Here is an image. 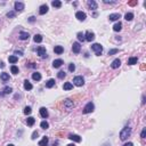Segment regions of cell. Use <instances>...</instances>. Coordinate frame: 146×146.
Segmentation results:
<instances>
[{"label":"cell","instance_id":"34","mask_svg":"<svg viewBox=\"0 0 146 146\" xmlns=\"http://www.w3.org/2000/svg\"><path fill=\"white\" fill-rule=\"evenodd\" d=\"M10 71H12V73H13V74H17V73H18V67H17L16 65H12Z\"/></svg>","mask_w":146,"mask_h":146},{"label":"cell","instance_id":"49","mask_svg":"<svg viewBox=\"0 0 146 146\" xmlns=\"http://www.w3.org/2000/svg\"><path fill=\"white\" fill-rule=\"evenodd\" d=\"M15 54H19V55H23V53H22V51H18V50L15 51Z\"/></svg>","mask_w":146,"mask_h":146},{"label":"cell","instance_id":"18","mask_svg":"<svg viewBox=\"0 0 146 146\" xmlns=\"http://www.w3.org/2000/svg\"><path fill=\"white\" fill-rule=\"evenodd\" d=\"M54 51H55V54H57V55H61V54H63L64 53V48L62 46H55V48H54Z\"/></svg>","mask_w":146,"mask_h":146},{"label":"cell","instance_id":"35","mask_svg":"<svg viewBox=\"0 0 146 146\" xmlns=\"http://www.w3.org/2000/svg\"><path fill=\"white\" fill-rule=\"evenodd\" d=\"M15 16H16V12H14V10H10L7 13V17H9V18H14Z\"/></svg>","mask_w":146,"mask_h":146},{"label":"cell","instance_id":"3","mask_svg":"<svg viewBox=\"0 0 146 146\" xmlns=\"http://www.w3.org/2000/svg\"><path fill=\"white\" fill-rule=\"evenodd\" d=\"M94 108H95V105L93 104L91 102H89L84 107H83V113L84 114H88V113H91L93 111H94Z\"/></svg>","mask_w":146,"mask_h":146},{"label":"cell","instance_id":"50","mask_svg":"<svg viewBox=\"0 0 146 146\" xmlns=\"http://www.w3.org/2000/svg\"><path fill=\"white\" fill-rule=\"evenodd\" d=\"M67 146H75V145H74V144H69Z\"/></svg>","mask_w":146,"mask_h":146},{"label":"cell","instance_id":"22","mask_svg":"<svg viewBox=\"0 0 146 146\" xmlns=\"http://www.w3.org/2000/svg\"><path fill=\"white\" fill-rule=\"evenodd\" d=\"M32 79H33L34 81H40V80H41V74H40L39 72H34V73L32 74Z\"/></svg>","mask_w":146,"mask_h":146},{"label":"cell","instance_id":"24","mask_svg":"<svg viewBox=\"0 0 146 146\" xmlns=\"http://www.w3.org/2000/svg\"><path fill=\"white\" fill-rule=\"evenodd\" d=\"M26 123H27V126H29V127H32V126L35 123V119H34V118H32V116H29V118H27V120H26Z\"/></svg>","mask_w":146,"mask_h":146},{"label":"cell","instance_id":"2","mask_svg":"<svg viewBox=\"0 0 146 146\" xmlns=\"http://www.w3.org/2000/svg\"><path fill=\"white\" fill-rule=\"evenodd\" d=\"M91 49L95 51V54L97 55V56H101V55H102V51H103L102 44H91Z\"/></svg>","mask_w":146,"mask_h":146},{"label":"cell","instance_id":"7","mask_svg":"<svg viewBox=\"0 0 146 146\" xmlns=\"http://www.w3.org/2000/svg\"><path fill=\"white\" fill-rule=\"evenodd\" d=\"M72 50L74 54H79L80 50H81V44L79 42H73V46H72Z\"/></svg>","mask_w":146,"mask_h":146},{"label":"cell","instance_id":"39","mask_svg":"<svg viewBox=\"0 0 146 146\" xmlns=\"http://www.w3.org/2000/svg\"><path fill=\"white\" fill-rule=\"evenodd\" d=\"M13 91V88H10V87H5L4 88V94H10Z\"/></svg>","mask_w":146,"mask_h":146},{"label":"cell","instance_id":"25","mask_svg":"<svg viewBox=\"0 0 146 146\" xmlns=\"http://www.w3.org/2000/svg\"><path fill=\"white\" fill-rule=\"evenodd\" d=\"M121 29H122V24H121V22H118V23H115L114 26H113V30H114L115 32L121 31Z\"/></svg>","mask_w":146,"mask_h":146},{"label":"cell","instance_id":"1","mask_svg":"<svg viewBox=\"0 0 146 146\" xmlns=\"http://www.w3.org/2000/svg\"><path fill=\"white\" fill-rule=\"evenodd\" d=\"M130 133H131V128L129 127H124L122 130L120 131V139L121 140H126L130 136Z\"/></svg>","mask_w":146,"mask_h":146},{"label":"cell","instance_id":"15","mask_svg":"<svg viewBox=\"0 0 146 146\" xmlns=\"http://www.w3.org/2000/svg\"><path fill=\"white\" fill-rule=\"evenodd\" d=\"M119 18H121V15L119 13L111 14V15L108 16V19H110V21H118Z\"/></svg>","mask_w":146,"mask_h":146},{"label":"cell","instance_id":"13","mask_svg":"<svg viewBox=\"0 0 146 146\" xmlns=\"http://www.w3.org/2000/svg\"><path fill=\"white\" fill-rule=\"evenodd\" d=\"M88 7L91 9V10H96L97 9V2L96 1H94V0H89L88 1Z\"/></svg>","mask_w":146,"mask_h":146},{"label":"cell","instance_id":"43","mask_svg":"<svg viewBox=\"0 0 146 146\" xmlns=\"http://www.w3.org/2000/svg\"><path fill=\"white\" fill-rule=\"evenodd\" d=\"M37 137H38V131H33V133H32V139H35V138H37Z\"/></svg>","mask_w":146,"mask_h":146},{"label":"cell","instance_id":"41","mask_svg":"<svg viewBox=\"0 0 146 146\" xmlns=\"http://www.w3.org/2000/svg\"><path fill=\"white\" fill-rule=\"evenodd\" d=\"M74 70H75V65L73 63H71L70 65H69V71H70V72H73Z\"/></svg>","mask_w":146,"mask_h":146},{"label":"cell","instance_id":"40","mask_svg":"<svg viewBox=\"0 0 146 146\" xmlns=\"http://www.w3.org/2000/svg\"><path fill=\"white\" fill-rule=\"evenodd\" d=\"M116 53H119V49H111V50H108V55L111 56V55H114Z\"/></svg>","mask_w":146,"mask_h":146},{"label":"cell","instance_id":"47","mask_svg":"<svg viewBox=\"0 0 146 146\" xmlns=\"http://www.w3.org/2000/svg\"><path fill=\"white\" fill-rule=\"evenodd\" d=\"M0 67H2V69L5 67V64H4V62H0Z\"/></svg>","mask_w":146,"mask_h":146},{"label":"cell","instance_id":"30","mask_svg":"<svg viewBox=\"0 0 146 146\" xmlns=\"http://www.w3.org/2000/svg\"><path fill=\"white\" fill-rule=\"evenodd\" d=\"M33 40H34V42H41L42 41V35H40V34H35L34 35V38H33Z\"/></svg>","mask_w":146,"mask_h":146},{"label":"cell","instance_id":"45","mask_svg":"<svg viewBox=\"0 0 146 146\" xmlns=\"http://www.w3.org/2000/svg\"><path fill=\"white\" fill-rule=\"evenodd\" d=\"M34 21H35V17H34V16H31V17L29 18V22H30V23H33Z\"/></svg>","mask_w":146,"mask_h":146},{"label":"cell","instance_id":"19","mask_svg":"<svg viewBox=\"0 0 146 146\" xmlns=\"http://www.w3.org/2000/svg\"><path fill=\"white\" fill-rule=\"evenodd\" d=\"M29 37H30L29 32L22 31L21 33H19V39H21V40H27V39H29Z\"/></svg>","mask_w":146,"mask_h":146},{"label":"cell","instance_id":"4","mask_svg":"<svg viewBox=\"0 0 146 146\" xmlns=\"http://www.w3.org/2000/svg\"><path fill=\"white\" fill-rule=\"evenodd\" d=\"M73 83L78 86V87H81L84 84V79H83L82 76L78 75V76H74V79H73Z\"/></svg>","mask_w":146,"mask_h":146},{"label":"cell","instance_id":"38","mask_svg":"<svg viewBox=\"0 0 146 146\" xmlns=\"http://www.w3.org/2000/svg\"><path fill=\"white\" fill-rule=\"evenodd\" d=\"M57 76L59 78V79H64V78L66 76V73H65L64 71H59V72H58V74H57Z\"/></svg>","mask_w":146,"mask_h":146},{"label":"cell","instance_id":"31","mask_svg":"<svg viewBox=\"0 0 146 146\" xmlns=\"http://www.w3.org/2000/svg\"><path fill=\"white\" fill-rule=\"evenodd\" d=\"M8 61H9V63H16V62H17V61H18V58L16 57V56H9V57H8Z\"/></svg>","mask_w":146,"mask_h":146},{"label":"cell","instance_id":"33","mask_svg":"<svg viewBox=\"0 0 146 146\" xmlns=\"http://www.w3.org/2000/svg\"><path fill=\"white\" fill-rule=\"evenodd\" d=\"M40 127L42 128V129H48V128H49V123H48L47 121H42V122L40 123Z\"/></svg>","mask_w":146,"mask_h":146},{"label":"cell","instance_id":"12","mask_svg":"<svg viewBox=\"0 0 146 146\" xmlns=\"http://www.w3.org/2000/svg\"><path fill=\"white\" fill-rule=\"evenodd\" d=\"M75 17L79 19V21H84L86 17H87V15H86V13H83V12H76Z\"/></svg>","mask_w":146,"mask_h":146},{"label":"cell","instance_id":"11","mask_svg":"<svg viewBox=\"0 0 146 146\" xmlns=\"http://www.w3.org/2000/svg\"><path fill=\"white\" fill-rule=\"evenodd\" d=\"M120 65H121V61L119 58H115L114 61L111 63V67L112 69H118V67H120Z\"/></svg>","mask_w":146,"mask_h":146},{"label":"cell","instance_id":"37","mask_svg":"<svg viewBox=\"0 0 146 146\" xmlns=\"http://www.w3.org/2000/svg\"><path fill=\"white\" fill-rule=\"evenodd\" d=\"M31 112H32V108L30 107V106H26V107L24 108V114L29 115V114H31Z\"/></svg>","mask_w":146,"mask_h":146},{"label":"cell","instance_id":"28","mask_svg":"<svg viewBox=\"0 0 146 146\" xmlns=\"http://www.w3.org/2000/svg\"><path fill=\"white\" fill-rule=\"evenodd\" d=\"M32 88H33V86L29 82V80H25V81H24V89H25V90H31Z\"/></svg>","mask_w":146,"mask_h":146},{"label":"cell","instance_id":"6","mask_svg":"<svg viewBox=\"0 0 146 146\" xmlns=\"http://www.w3.org/2000/svg\"><path fill=\"white\" fill-rule=\"evenodd\" d=\"M84 39H86L87 41H89V42H91V41L95 39V33L91 31H87L86 34H84Z\"/></svg>","mask_w":146,"mask_h":146},{"label":"cell","instance_id":"51","mask_svg":"<svg viewBox=\"0 0 146 146\" xmlns=\"http://www.w3.org/2000/svg\"><path fill=\"white\" fill-rule=\"evenodd\" d=\"M7 146H14V145H13V144H8Z\"/></svg>","mask_w":146,"mask_h":146},{"label":"cell","instance_id":"14","mask_svg":"<svg viewBox=\"0 0 146 146\" xmlns=\"http://www.w3.org/2000/svg\"><path fill=\"white\" fill-rule=\"evenodd\" d=\"M63 64H64V62L62 59H55V61L53 62V66H54L55 69H58V67H61Z\"/></svg>","mask_w":146,"mask_h":146},{"label":"cell","instance_id":"17","mask_svg":"<svg viewBox=\"0 0 146 146\" xmlns=\"http://www.w3.org/2000/svg\"><path fill=\"white\" fill-rule=\"evenodd\" d=\"M48 143H49V138L44 136V137H42V139L39 142V146H47Z\"/></svg>","mask_w":146,"mask_h":146},{"label":"cell","instance_id":"48","mask_svg":"<svg viewBox=\"0 0 146 146\" xmlns=\"http://www.w3.org/2000/svg\"><path fill=\"white\" fill-rule=\"evenodd\" d=\"M29 66H30V67H35V64H34V63H31L30 65H29Z\"/></svg>","mask_w":146,"mask_h":146},{"label":"cell","instance_id":"9","mask_svg":"<svg viewBox=\"0 0 146 146\" xmlns=\"http://www.w3.org/2000/svg\"><path fill=\"white\" fill-rule=\"evenodd\" d=\"M64 106L66 110H71L72 107H74V103L72 102L71 99H65L64 101Z\"/></svg>","mask_w":146,"mask_h":146},{"label":"cell","instance_id":"23","mask_svg":"<svg viewBox=\"0 0 146 146\" xmlns=\"http://www.w3.org/2000/svg\"><path fill=\"white\" fill-rule=\"evenodd\" d=\"M55 86V80L54 79H49L47 82H46V88H53Z\"/></svg>","mask_w":146,"mask_h":146},{"label":"cell","instance_id":"36","mask_svg":"<svg viewBox=\"0 0 146 146\" xmlns=\"http://www.w3.org/2000/svg\"><path fill=\"white\" fill-rule=\"evenodd\" d=\"M124 18L127 19V21H131L133 18V13H127L124 15Z\"/></svg>","mask_w":146,"mask_h":146},{"label":"cell","instance_id":"32","mask_svg":"<svg viewBox=\"0 0 146 146\" xmlns=\"http://www.w3.org/2000/svg\"><path fill=\"white\" fill-rule=\"evenodd\" d=\"M76 37H78V39H79V41H84L86 39H84V34H83L82 32H79L78 34H76Z\"/></svg>","mask_w":146,"mask_h":146},{"label":"cell","instance_id":"27","mask_svg":"<svg viewBox=\"0 0 146 146\" xmlns=\"http://www.w3.org/2000/svg\"><path fill=\"white\" fill-rule=\"evenodd\" d=\"M63 89L64 90H71V89H73V84L71 82H65L63 86Z\"/></svg>","mask_w":146,"mask_h":146},{"label":"cell","instance_id":"42","mask_svg":"<svg viewBox=\"0 0 146 146\" xmlns=\"http://www.w3.org/2000/svg\"><path fill=\"white\" fill-rule=\"evenodd\" d=\"M128 5H129V6H136V5H137V0H133V1H129V2H128Z\"/></svg>","mask_w":146,"mask_h":146},{"label":"cell","instance_id":"20","mask_svg":"<svg viewBox=\"0 0 146 146\" xmlns=\"http://www.w3.org/2000/svg\"><path fill=\"white\" fill-rule=\"evenodd\" d=\"M40 115H41L44 119L48 118V111H47V108H46V107H41V108H40Z\"/></svg>","mask_w":146,"mask_h":146},{"label":"cell","instance_id":"29","mask_svg":"<svg viewBox=\"0 0 146 146\" xmlns=\"http://www.w3.org/2000/svg\"><path fill=\"white\" fill-rule=\"evenodd\" d=\"M51 5H53V7L61 8V7H62V2H61V1H58V0H54V1H51Z\"/></svg>","mask_w":146,"mask_h":146},{"label":"cell","instance_id":"16","mask_svg":"<svg viewBox=\"0 0 146 146\" xmlns=\"http://www.w3.org/2000/svg\"><path fill=\"white\" fill-rule=\"evenodd\" d=\"M0 79H1V81H4V82H7V81H9V79H10V76L8 73H1L0 74Z\"/></svg>","mask_w":146,"mask_h":146},{"label":"cell","instance_id":"5","mask_svg":"<svg viewBox=\"0 0 146 146\" xmlns=\"http://www.w3.org/2000/svg\"><path fill=\"white\" fill-rule=\"evenodd\" d=\"M37 53H38V55L40 56V57H42V58L47 57L46 48H44V47H42V46H40V47H38V48H37Z\"/></svg>","mask_w":146,"mask_h":146},{"label":"cell","instance_id":"8","mask_svg":"<svg viewBox=\"0 0 146 146\" xmlns=\"http://www.w3.org/2000/svg\"><path fill=\"white\" fill-rule=\"evenodd\" d=\"M14 6H15V10L16 12H23V9H24V4L19 2V1H16Z\"/></svg>","mask_w":146,"mask_h":146},{"label":"cell","instance_id":"10","mask_svg":"<svg viewBox=\"0 0 146 146\" xmlns=\"http://www.w3.org/2000/svg\"><path fill=\"white\" fill-rule=\"evenodd\" d=\"M69 138H70L71 140H73V142H76V143H80V142H81V137H80L79 135L70 133V135H69Z\"/></svg>","mask_w":146,"mask_h":146},{"label":"cell","instance_id":"21","mask_svg":"<svg viewBox=\"0 0 146 146\" xmlns=\"http://www.w3.org/2000/svg\"><path fill=\"white\" fill-rule=\"evenodd\" d=\"M47 12H48V6H47V5L40 6V10H39V14H40V15H44Z\"/></svg>","mask_w":146,"mask_h":146},{"label":"cell","instance_id":"26","mask_svg":"<svg viewBox=\"0 0 146 146\" xmlns=\"http://www.w3.org/2000/svg\"><path fill=\"white\" fill-rule=\"evenodd\" d=\"M137 62H138V58L137 57H130L128 59V64L129 65H135V64H137Z\"/></svg>","mask_w":146,"mask_h":146},{"label":"cell","instance_id":"44","mask_svg":"<svg viewBox=\"0 0 146 146\" xmlns=\"http://www.w3.org/2000/svg\"><path fill=\"white\" fill-rule=\"evenodd\" d=\"M145 135H146V129L144 128L143 131H142V133H140V137H142V138H145Z\"/></svg>","mask_w":146,"mask_h":146},{"label":"cell","instance_id":"46","mask_svg":"<svg viewBox=\"0 0 146 146\" xmlns=\"http://www.w3.org/2000/svg\"><path fill=\"white\" fill-rule=\"evenodd\" d=\"M123 146H133V144L131 143V142H128V143H126Z\"/></svg>","mask_w":146,"mask_h":146}]
</instances>
